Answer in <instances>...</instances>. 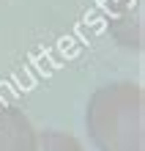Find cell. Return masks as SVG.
<instances>
[{"instance_id":"1","label":"cell","mask_w":145,"mask_h":151,"mask_svg":"<svg viewBox=\"0 0 145 151\" xmlns=\"http://www.w3.org/2000/svg\"><path fill=\"white\" fill-rule=\"evenodd\" d=\"M85 129L99 151H145L142 85L115 80L96 88L85 107Z\"/></svg>"},{"instance_id":"2","label":"cell","mask_w":145,"mask_h":151,"mask_svg":"<svg viewBox=\"0 0 145 151\" xmlns=\"http://www.w3.org/2000/svg\"><path fill=\"white\" fill-rule=\"evenodd\" d=\"M0 151H39L33 121L14 104H0Z\"/></svg>"},{"instance_id":"3","label":"cell","mask_w":145,"mask_h":151,"mask_svg":"<svg viewBox=\"0 0 145 151\" xmlns=\"http://www.w3.org/2000/svg\"><path fill=\"white\" fill-rule=\"evenodd\" d=\"M39 151H85V148L69 132L47 129V132H39Z\"/></svg>"}]
</instances>
